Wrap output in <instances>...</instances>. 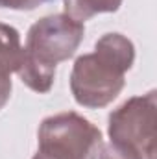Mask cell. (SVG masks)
I'll use <instances>...</instances> for the list:
<instances>
[{
	"label": "cell",
	"mask_w": 157,
	"mask_h": 159,
	"mask_svg": "<svg viewBox=\"0 0 157 159\" xmlns=\"http://www.w3.org/2000/svg\"><path fill=\"white\" fill-rule=\"evenodd\" d=\"M65 13L79 22L89 20L100 13H115L122 6V0H63Z\"/></svg>",
	"instance_id": "8992f818"
},
{
	"label": "cell",
	"mask_w": 157,
	"mask_h": 159,
	"mask_svg": "<svg viewBox=\"0 0 157 159\" xmlns=\"http://www.w3.org/2000/svg\"><path fill=\"white\" fill-rule=\"evenodd\" d=\"M46 2H52V0H0V7L17 9V11H32Z\"/></svg>",
	"instance_id": "ba28073f"
},
{
	"label": "cell",
	"mask_w": 157,
	"mask_h": 159,
	"mask_svg": "<svg viewBox=\"0 0 157 159\" xmlns=\"http://www.w3.org/2000/svg\"><path fill=\"white\" fill-rule=\"evenodd\" d=\"M135 46L122 34H105L94 44V52L74 61L70 91L74 100L87 109L109 106L124 89L126 72L133 67Z\"/></svg>",
	"instance_id": "6da1fadb"
},
{
	"label": "cell",
	"mask_w": 157,
	"mask_h": 159,
	"mask_svg": "<svg viewBox=\"0 0 157 159\" xmlns=\"http://www.w3.org/2000/svg\"><path fill=\"white\" fill-rule=\"evenodd\" d=\"M39 150L32 159H98L102 131L74 111L57 113L41 122Z\"/></svg>",
	"instance_id": "3957f363"
},
{
	"label": "cell",
	"mask_w": 157,
	"mask_h": 159,
	"mask_svg": "<svg viewBox=\"0 0 157 159\" xmlns=\"http://www.w3.org/2000/svg\"><path fill=\"white\" fill-rule=\"evenodd\" d=\"M11 74H6V72H0V109L9 102V96H11Z\"/></svg>",
	"instance_id": "9c48e42d"
},
{
	"label": "cell",
	"mask_w": 157,
	"mask_h": 159,
	"mask_svg": "<svg viewBox=\"0 0 157 159\" xmlns=\"http://www.w3.org/2000/svg\"><path fill=\"white\" fill-rule=\"evenodd\" d=\"M98 159H142V157L131 148L120 146V144H115V143H107V144H102Z\"/></svg>",
	"instance_id": "52a82bcc"
},
{
	"label": "cell",
	"mask_w": 157,
	"mask_h": 159,
	"mask_svg": "<svg viewBox=\"0 0 157 159\" xmlns=\"http://www.w3.org/2000/svg\"><path fill=\"white\" fill-rule=\"evenodd\" d=\"M83 34V22L67 13L48 15L32 24L17 69L22 83L35 93H48L54 85L57 63L76 54Z\"/></svg>",
	"instance_id": "7a4b0ae2"
},
{
	"label": "cell",
	"mask_w": 157,
	"mask_h": 159,
	"mask_svg": "<svg viewBox=\"0 0 157 159\" xmlns=\"http://www.w3.org/2000/svg\"><path fill=\"white\" fill-rule=\"evenodd\" d=\"M22 56L20 34L9 26L0 22V72L13 74L19 69Z\"/></svg>",
	"instance_id": "5b68a950"
},
{
	"label": "cell",
	"mask_w": 157,
	"mask_h": 159,
	"mask_svg": "<svg viewBox=\"0 0 157 159\" xmlns=\"http://www.w3.org/2000/svg\"><path fill=\"white\" fill-rule=\"evenodd\" d=\"M107 133L111 143L135 150L142 159H155L157 93L133 96L111 111Z\"/></svg>",
	"instance_id": "277c9868"
}]
</instances>
